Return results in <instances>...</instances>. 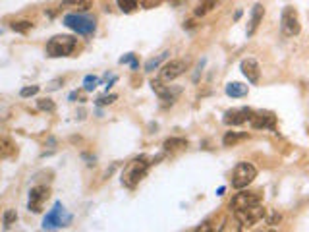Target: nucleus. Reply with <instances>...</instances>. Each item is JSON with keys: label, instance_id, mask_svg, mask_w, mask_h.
<instances>
[{"label": "nucleus", "instance_id": "obj_1", "mask_svg": "<svg viewBox=\"0 0 309 232\" xmlns=\"http://www.w3.org/2000/svg\"><path fill=\"white\" fill-rule=\"evenodd\" d=\"M64 25L72 31H76L77 35H93L95 33V17L85 15L83 12H72L64 15Z\"/></svg>", "mask_w": 309, "mask_h": 232}, {"label": "nucleus", "instance_id": "obj_2", "mask_svg": "<svg viewBox=\"0 0 309 232\" xmlns=\"http://www.w3.org/2000/svg\"><path fill=\"white\" fill-rule=\"evenodd\" d=\"M149 165H151V163H149L145 157L134 159V161L124 169V172H122V184H124L126 188H136V186L139 184V180L147 174Z\"/></svg>", "mask_w": 309, "mask_h": 232}, {"label": "nucleus", "instance_id": "obj_3", "mask_svg": "<svg viewBox=\"0 0 309 232\" xmlns=\"http://www.w3.org/2000/svg\"><path fill=\"white\" fill-rule=\"evenodd\" d=\"M77 46V39L72 35H56L46 43V54L52 58L70 56Z\"/></svg>", "mask_w": 309, "mask_h": 232}, {"label": "nucleus", "instance_id": "obj_4", "mask_svg": "<svg viewBox=\"0 0 309 232\" xmlns=\"http://www.w3.org/2000/svg\"><path fill=\"white\" fill-rule=\"evenodd\" d=\"M255 176H257V169L251 163H238L232 172V186L236 190H244L255 180Z\"/></svg>", "mask_w": 309, "mask_h": 232}, {"label": "nucleus", "instance_id": "obj_5", "mask_svg": "<svg viewBox=\"0 0 309 232\" xmlns=\"http://www.w3.org/2000/svg\"><path fill=\"white\" fill-rule=\"evenodd\" d=\"M265 215H267V209H265L261 203L249 205V207H244V209L234 211V217H236V221H238L242 227H253L255 223L263 221Z\"/></svg>", "mask_w": 309, "mask_h": 232}, {"label": "nucleus", "instance_id": "obj_6", "mask_svg": "<svg viewBox=\"0 0 309 232\" xmlns=\"http://www.w3.org/2000/svg\"><path fill=\"white\" fill-rule=\"evenodd\" d=\"M280 27H282V33L288 35V37L300 35L302 25H300V17H298L296 8L286 6V8L282 10V15H280Z\"/></svg>", "mask_w": 309, "mask_h": 232}, {"label": "nucleus", "instance_id": "obj_7", "mask_svg": "<svg viewBox=\"0 0 309 232\" xmlns=\"http://www.w3.org/2000/svg\"><path fill=\"white\" fill-rule=\"evenodd\" d=\"M253 116V110L247 108V107H242V108H232V110H226L224 112V124L226 126H240V124H246L249 122Z\"/></svg>", "mask_w": 309, "mask_h": 232}, {"label": "nucleus", "instance_id": "obj_8", "mask_svg": "<svg viewBox=\"0 0 309 232\" xmlns=\"http://www.w3.org/2000/svg\"><path fill=\"white\" fill-rule=\"evenodd\" d=\"M261 203V196L257 192H240L232 198L230 201V209L232 211H238V209H244V207H249V205H257Z\"/></svg>", "mask_w": 309, "mask_h": 232}, {"label": "nucleus", "instance_id": "obj_9", "mask_svg": "<svg viewBox=\"0 0 309 232\" xmlns=\"http://www.w3.org/2000/svg\"><path fill=\"white\" fill-rule=\"evenodd\" d=\"M249 124L255 128V130H275L277 126V116L269 110H259V112H253Z\"/></svg>", "mask_w": 309, "mask_h": 232}, {"label": "nucleus", "instance_id": "obj_10", "mask_svg": "<svg viewBox=\"0 0 309 232\" xmlns=\"http://www.w3.org/2000/svg\"><path fill=\"white\" fill-rule=\"evenodd\" d=\"M185 72V62L184 60H170L162 66L160 70V79L162 81H172L176 77H180Z\"/></svg>", "mask_w": 309, "mask_h": 232}, {"label": "nucleus", "instance_id": "obj_11", "mask_svg": "<svg viewBox=\"0 0 309 232\" xmlns=\"http://www.w3.org/2000/svg\"><path fill=\"white\" fill-rule=\"evenodd\" d=\"M48 198V190L45 186H37L29 192V211L33 213H41L43 211V203Z\"/></svg>", "mask_w": 309, "mask_h": 232}, {"label": "nucleus", "instance_id": "obj_12", "mask_svg": "<svg viewBox=\"0 0 309 232\" xmlns=\"http://www.w3.org/2000/svg\"><path fill=\"white\" fill-rule=\"evenodd\" d=\"M62 215H64V207H62V203L58 201V203H54V207L50 209V213H46V217H45V221H43V229H45V231H46V229L50 231V229L62 227V225H64Z\"/></svg>", "mask_w": 309, "mask_h": 232}, {"label": "nucleus", "instance_id": "obj_13", "mask_svg": "<svg viewBox=\"0 0 309 232\" xmlns=\"http://www.w3.org/2000/svg\"><path fill=\"white\" fill-rule=\"evenodd\" d=\"M240 70H242V74L247 77V81H249V83H253V85H255V83L259 81L261 68H259V64H257V60H255V58H246V60H242Z\"/></svg>", "mask_w": 309, "mask_h": 232}, {"label": "nucleus", "instance_id": "obj_14", "mask_svg": "<svg viewBox=\"0 0 309 232\" xmlns=\"http://www.w3.org/2000/svg\"><path fill=\"white\" fill-rule=\"evenodd\" d=\"M263 15H265V8H263V4L257 2V4L251 8V19H249V25H247V35H249V37H251V35L257 31V27L261 25Z\"/></svg>", "mask_w": 309, "mask_h": 232}, {"label": "nucleus", "instance_id": "obj_15", "mask_svg": "<svg viewBox=\"0 0 309 232\" xmlns=\"http://www.w3.org/2000/svg\"><path fill=\"white\" fill-rule=\"evenodd\" d=\"M226 95L232 97V99H240V97H246L247 95V85L240 83V81H232L226 85Z\"/></svg>", "mask_w": 309, "mask_h": 232}, {"label": "nucleus", "instance_id": "obj_16", "mask_svg": "<svg viewBox=\"0 0 309 232\" xmlns=\"http://www.w3.org/2000/svg\"><path fill=\"white\" fill-rule=\"evenodd\" d=\"M93 6V0H64L62 8L68 10H76V12H87Z\"/></svg>", "mask_w": 309, "mask_h": 232}, {"label": "nucleus", "instance_id": "obj_17", "mask_svg": "<svg viewBox=\"0 0 309 232\" xmlns=\"http://www.w3.org/2000/svg\"><path fill=\"white\" fill-rule=\"evenodd\" d=\"M14 151H15V147H14L12 139L0 136V159H6V157H10V155H14Z\"/></svg>", "mask_w": 309, "mask_h": 232}, {"label": "nucleus", "instance_id": "obj_18", "mask_svg": "<svg viewBox=\"0 0 309 232\" xmlns=\"http://www.w3.org/2000/svg\"><path fill=\"white\" fill-rule=\"evenodd\" d=\"M187 147V141L184 138H170L164 141V149L166 151H178V149H184Z\"/></svg>", "mask_w": 309, "mask_h": 232}, {"label": "nucleus", "instance_id": "obj_19", "mask_svg": "<svg viewBox=\"0 0 309 232\" xmlns=\"http://www.w3.org/2000/svg\"><path fill=\"white\" fill-rule=\"evenodd\" d=\"M215 6H216V0H201L199 6H197V10H195V15H205V14H209Z\"/></svg>", "mask_w": 309, "mask_h": 232}, {"label": "nucleus", "instance_id": "obj_20", "mask_svg": "<svg viewBox=\"0 0 309 232\" xmlns=\"http://www.w3.org/2000/svg\"><path fill=\"white\" fill-rule=\"evenodd\" d=\"M170 56V52L168 50H164L162 54H158L156 58H151V60H147V64H145V72H153L154 68H158V64L162 62V60H166Z\"/></svg>", "mask_w": 309, "mask_h": 232}, {"label": "nucleus", "instance_id": "obj_21", "mask_svg": "<svg viewBox=\"0 0 309 232\" xmlns=\"http://www.w3.org/2000/svg\"><path fill=\"white\" fill-rule=\"evenodd\" d=\"M244 138H247V134H236V132H228V134L224 136L222 143H224L226 147H230V145H234L236 141H240V139H244Z\"/></svg>", "mask_w": 309, "mask_h": 232}, {"label": "nucleus", "instance_id": "obj_22", "mask_svg": "<svg viewBox=\"0 0 309 232\" xmlns=\"http://www.w3.org/2000/svg\"><path fill=\"white\" fill-rule=\"evenodd\" d=\"M116 4L124 14H132L138 8V0H116Z\"/></svg>", "mask_w": 309, "mask_h": 232}, {"label": "nucleus", "instance_id": "obj_23", "mask_svg": "<svg viewBox=\"0 0 309 232\" xmlns=\"http://www.w3.org/2000/svg\"><path fill=\"white\" fill-rule=\"evenodd\" d=\"M10 27H12V31H15V33H27V31L33 27V23L23 19V21H14Z\"/></svg>", "mask_w": 309, "mask_h": 232}, {"label": "nucleus", "instance_id": "obj_24", "mask_svg": "<svg viewBox=\"0 0 309 232\" xmlns=\"http://www.w3.org/2000/svg\"><path fill=\"white\" fill-rule=\"evenodd\" d=\"M99 77L97 76H85V79H83V89L85 91H93L97 85H99Z\"/></svg>", "mask_w": 309, "mask_h": 232}, {"label": "nucleus", "instance_id": "obj_25", "mask_svg": "<svg viewBox=\"0 0 309 232\" xmlns=\"http://www.w3.org/2000/svg\"><path fill=\"white\" fill-rule=\"evenodd\" d=\"M15 219H17L15 211H14V209H8V211L4 213V219H2V223H4V229H10V227L15 223Z\"/></svg>", "mask_w": 309, "mask_h": 232}, {"label": "nucleus", "instance_id": "obj_26", "mask_svg": "<svg viewBox=\"0 0 309 232\" xmlns=\"http://www.w3.org/2000/svg\"><path fill=\"white\" fill-rule=\"evenodd\" d=\"M39 108H41V110H46V112H52L56 107H54V103H52L50 99H41V101H39Z\"/></svg>", "mask_w": 309, "mask_h": 232}, {"label": "nucleus", "instance_id": "obj_27", "mask_svg": "<svg viewBox=\"0 0 309 232\" xmlns=\"http://www.w3.org/2000/svg\"><path fill=\"white\" fill-rule=\"evenodd\" d=\"M39 93V85H31V87H23L21 91H19V95L21 97H33V95H37Z\"/></svg>", "mask_w": 309, "mask_h": 232}, {"label": "nucleus", "instance_id": "obj_28", "mask_svg": "<svg viewBox=\"0 0 309 232\" xmlns=\"http://www.w3.org/2000/svg\"><path fill=\"white\" fill-rule=\"evenodd\" d=\"M114 101H116V95H108V97L97 99V105H99V107H105V105H112Z\"/></svg>", "mask_w": 309, "mask_h": 232}, {"label": "nucleus", "instance_id": "obj_29", "mask_svg": "<svg viewBox=\"0 0 309 232\" xmlns=\"http://www.w3.org/2000/svg\"><path fill=\"white\" fill-rule=\"evenodd\" d=\"M139 4H141L143 8H154V6L160 4V0H139Z\"/></svg>", "mask_w": 309, "mask_h": 232}, {"label": "nucleus", "instance_id": "obj_30", "mask_svg": "<svg viewBox=\"0 0 309 232\" xmlns=\"http://www.w3.org/2000/svg\"><path fill=\"white\" fill-rule=\"evenodd\" d=\"M134 60H136V56L130 52V54H126V56H122V58H120V64H132Z\"/></svg>", "mask_w": 309, "mask_h": 232}, {"label": "nucleus", "instance_id": "obj_31", "mask_svg": "<svg viewBox=\"0 0 309 232\" xmlns=\"http://www.w3.org/2000/svg\"><path fill=\"white\" fill-rule=\"evenodd\" d=\"M138 68H139V62H138V60H134V62H132V70H138Z\"/></svg>", "mask_w": 309, "mask_h": 232}, {"label": "nucleus", "instance_id": "obj_32", "mask_svg": "<svg viewBox=\"0 0 309 232\" xmlns=\"http://www.w3.org/2000/svg\"><path fill=\"white\" fill-rule=\"evenodd\" d=\"M222 194H224V186H220V188L216 190V196H222Z\"/></svg>", "mask_w": 309, "mask_h": 232}]
</instances>
